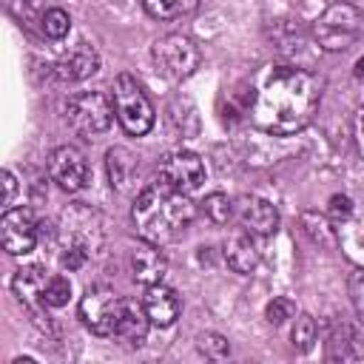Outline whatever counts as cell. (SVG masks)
<instances>
[{
  "label": "cell",
  "instance_id": "cell-6",
  "mask_svg": "<svg viewBox=\"0 0 364 364\" xmlns=\"http://www.w3.org/2000/svg\"><path fill=\"white\" fill-rule=\"evenodd\" d=\"M151 57H154V65L162 77L168 80H185L196 71L202 54L196 48V43L185 34H165L154 43L151 48Z\"/></svg>",
  "mask_w": 364,
  "mask_h": 364
},
{
  "label": "cell",
  "instance_id": "cell-21",
  "mask_svg": "<svg viewBox=\"0 0 364 364\" xmlns=\"http://www.w3.org/2000/svg\"><path fill=\"white\" fill-rule=\"evenodd\" d=\"M199 6V0H142V9L154 20H176L191 14Z\"/></svg>",
  "mask_w": 364,
  "mask_h": 364
},
{
  "label": "cell",
  "instance_id": "cell-19",
  "mask_svg": "<svg viewBox=\"0 0 364 364\" xmlns=\"http://www.w3.org/2000/svg\"><path fill=\"white\" fill-rule=\"evenodd\" d=\"M105 165H108V179H111V185L119 188V191H125V188L134 182V176L139 173L136 156H134L128 148H122V145H117V148H111V151L105 154Z\"/></svg>",
  "mask_w": 364,
  "mask_h": 364
},
{
  "label": "cell",
  "instance_id": "cell-13",
  "mask_svg": "<svg viewBox=\"0 0 364 364\" xmlns=\"http://www.w3.org/2000/svg\"><path fill=\"white\" fill-rule=\"evenodd\" d=\"M142 307L154 327H171L182 313V299L173 287L159 282V284H148V290L142 296Z\"/></svg>",
  "mask_w": 364,
  "mask_h": 364
},
{
  "label": "cell",
  "instance_id": "cell-15",
  "mask_svg": "<svg viewBox=\"0 0 364 364\" xmlns=\"http://www.w3.org/2000/svg\"><path fill=\"white\" fill-rule=\"evenodd\" d=\"M327 361H358L364 358V330L358 324L341 321L330 330L327 347H324Z\"/></svg>",
  "mask_w": 364,
  "mask_h": 364
},
{
  "label": "cell",
  "instance_id": "cell-31",
  "mask_svg": "<svg viewBox=\"0 0 364 364\" xmlns=\"http://www.w3.org/2000/svg\"><path fill=\"white\" fill-rule=\"evenodd\" d=\"M3 185H6V196H3V208L9 210L14 205V193H17V179L11 171H3Z\"/></svg>",
  "mask_w": 364,
  "mask_h": 364
},
{
  "label": "cell",
  "instance_id": "cell-24",
  "mask_svg": "<svg viewBox=\"0 0 364 364\" xmlns=\"http://www.w3.org/2000/svg\"><path fill=\"white\" fill-rule=\"evenodd\" d=\"M68 28H71L68 11H63V9H48V11L43 14V34H46V37L63 40V37L68 34Z\"/></svg>",
  "mask_w": 364,
  "mask_h": 364
},
{
  "label": "cell",
  "instance_id": "cell-3",
  "mask_svg": "<svg viewBox=\"0 0 364 364\" xmlns=\"http://www.w3.org/2000/svg\"><path fill=\"white\" fill-rule=\"evenodd\" d=\"M364 34V14L353 3H330L313 20V40L324 51H347Z\"/></svg>",
  "mask_w": 364,
  "mask_h": 364
},
{
  "label": "cell",
  "instance_id": "cell-23",
  "mask_svg": "<svg viewBox=\"0 0 364 364\" xmlns=\"http://www.w3.org/2000/svg\"><path fill=\"white\" fill-rule=\"evenodd\" d=\"M202 213L213 222V225H228L233 216V202L225 193H208L202 202Z\"/></svg>",
  "mask_w": 364,
  "mask_h": 364
},
{
  "label": "cell",
  "instance_id": "cell-16",
  "mask_svg": "<svg viewBox=\"0 0 364 364\" xmlns=\"http://www.w3.org/2000/svg\"><path fill=\"white\" fill-rule=\"evenodd\" d=\"M131 273H134V282L139 284H159L168 273V259L165 253L159 250V245L154 242H139L134 250H131Z\"/></svg>",
  "mask_w": 364,
  "mask_h": 364
},
{
  "label": "cell",
  "instance_id": "cell-7",
  "mask_svg": "<svg viewBox=\"0 0 364 364\" xmlns=\"http://www.w3.org/2000/svg\"><path fill=\"white\" fill-rule=\"evenodd\" d=\"M122 310H125V299L111 287H94L80 301V318L97 336H114Z\"/></svg>",
  "mask_w": 364,
  "mask_h": 364
},
{
  "label": "cell",
  "instance_id": "cell-10",
  "mask_svg": "<svg viewBox=\"0 0 364 364\" xmlns=\"http://www.w3.org/2000/svg\"><path fill=\"white\" fill-rule=\"evenodd\" d=\"M159 179L182 193H193L205 182V162L193 151H173L159 162Z\"/></svg>",
  "mask_w": 364,
  "mask_h": 364
},
{
  "label": "cell",
  "instance_id": "cell-14",
  "mask_svg": "<svg viewBox=\"0 0 364 364\" xmlns=\"http://www.w3.org/2000/svg\"><path fill=\"white\" fill-rule=\"evenodd\" d=\"M259 236H253L250 230H233L228 239H225V262L233 273H253L262 262V250H259Z\"/></svg>",
  "mask_w": 364,
  "mask_h": 364
},
{
  "label": "cell",
  "instance_id": "cell-12",
  "mask_svg": "<svg viewBox=\"0 0 364 364\" xmlns=\"http://www.w3.org/2000/svg\"><path fill=\"white\" fill-rule=\"evenodd\" d=\"M236 216L245 230L253 236H273L279 230V210L273 202L262 196H242L236 205Z\"/></svg>",
  "mask_w": 364,
  "mask_h": 364
},
{
  "label": "cell",
  "instance_id": "cell-28",
  "mask_svg": "<svg viewBox=\"0 0 364 364\" xmlns=\"http://www.w3.org/2000/svg\"><path fill=\"white\" fill-rule=\"evenodd\" d=\"M350 301H353L358 318L364 321V270H355L350 276Z\"/></svg>",
  "mask_w": 364,
  "mask_h": 364
},
{
  "label": "cell",
  "instance_id": "cell-30",
  "mask_svg": "<svg viewBox=\"0 0 364 364\" xmlns=\"http://www.w3.org/2000/svg\"><path fill=\"white\" fill-rule=\"evenodd\" d=\"M350 213H353V199H350V196H344V193L330 196V216H333L336 222L350 219Z\"/></svg>",
  "mask_w": 364,
  "mask_h": 364
},
{
  "label": "cell",
  "instance_id": "cell-33",
  "mask_svg": "<svg viewBox=\"0 0 364 364\" xmlns=\"http://www.w3.org/2000/svg\"><path fill=\"white\" fill-rule=\"evenodd\" d=\"M355 77H358V80H364V57L355 63Z\"/></svg>",
  "mask_w": 364,
  "mask_h": 364
},
{
  "label": "cell",
  "instance_id": "cell-8",
  "mask_svg": "<svg viewBox=\"0 0 364 364\" xmlns=\"http://www.w3.org/2000/svg\"><path fill=\"white\" fill-rule=\"evenodd\" d=\"M37 236H40V225L34 222L31 210L26 208H9L0 219V242H3V250L11 253V256H26L34 250L37 245Z\"/></svg>",
  "mask_w": 364,
  "mask_h": 364
},
{
  "label": "cell",
  "instance_id": "cell-9",
  "mask_svg": "<svg viewBox=\"0 0 364 364\" xmlns=\"http://www.w3.org/2000/svg\"><path fill=\"white\" fill-rule=\"evenodd\" d=\"M48 176L51 182H57V188L68 191V193H77L85 188L88 182V162H85V154L74 145H60L51 151L48 156Z\"/></svg>",
  "mask_w": 364,
  "mask_h": 364
},
{
  "label": "cell",
  "instance_id": "cell-1",
  "mask_svg": "<svg viewBox=\"0 0 364 364\" xmlns=\"http://www.w3.org/2000/svg\"><path fill=\"white\" fill-rule=\"evenodd\" d=\"M321 77L299 65H273L253 100V122L264 134L290 136L307 128L321 102Z\"/></svg>",
  "mask_w": 364,
  "mask_h": 364
},
{
  "label": "cell",
  "instance_id": "cell-25",
  "mask_svg": "<svg viewBox=\"0 0 364 364\" xmlns=\"http://www.w3.org/2000/svg\"><path fill=\"white\" fill-rule=\"evenodd\" d=\"M43 299H46L48 307H63V304H68V299H71V282H68L65 276H48Z\"/></svg>",
  "mask_w": 364,
  "mask_h": 364
},
{
  "label": "cell",
  "instance_id": "cell-18",
  "mask_svg": "<svg viewBox=\"0 0 364 364\" xmlns=\"http://www.w3.org/2000/svg\"><path fill=\"white\" fill-rule=\"evenodd\" d=\"M148 327H151V318H148L145 307L125 299V310H122V318H119V327H117L114 338H119L128 347H139L148 336Z\"/></svg>",
  "mask_w": 364,
  "mask_h": 364
},
{
  "label": "cell",
  "instance_id": "cell-5",
  "mask_svg": "<svg viewBox=\"0 0 364 364\" xmlns=\"http://www.w3.org/2000/svg\"><path fill=\"white\" fill-rule=\"evenodd\" d=\"M114 100H108L102 91H80L65 105L68 125L85 139L105 134L114 122Z\"/></svg>",
  "mask_w": 364,
  "mask_h": 364
},
{
  "label": "cell",
  "instance_id": "cell-4",
  "mask_svg": "<svg viewBox=\"0 0 364 364\" xmlns=\"http://www.w3.org/2000/svg\"><path fill=\"white\" fill-rule=\"evenodd\" d=\"M114 111H117V119L122 125L125 134L131 136H145L151 128H154V105L148 100V94L142 91V85L131 77V74H119L114 80Z\"/></svg>",
  "mask_w": 364,
  "mask_h": 364
},
{
  "label": "cell",
  "instance_id": "cell-22",
  "mask_svg": "<svg viewBox=\"0 0 364 364\" xmlns=\"http://www.w3.org/2000/svg\"><path fill=\"white\" fill-rule=\"evenodd\" d=\"M316 333H318L316 318H313L310 313H299L296 321H293V330H290V341H293L296 350L307 353V350L313 347V341H316Z\"/></svg>",
  "mask_w": 364,
  "mask_h": 364
},
{
  "label": "cell",
  "instance_id": "cell-29",
  "mask_svg": "<svg viewBox=\"0 0 364 364\" xmlns=\"http://www.w3.org/2000/svg\"><path fill=\"white\" fill-rule=\"evenodd\" d=\"M85 259H88V250L82 247V245H65V250H63V267H68V270H80L82 264H85Z\"/></svg>",
  "mask_w": 364,
  "mask_h": 364
},
{
  "label": "cell",
  "instance_id": "cell-26",
  "mask_svg": "<svg viewBox=\"0 0 364 364\" xmlns=\"http://www.w3.org/2000/svg\"><path fill=\"white\" fill-rule=\"evenodd\" d=\"M196 347H199V353H202L205 358H213V361L230 355V344H228V338L219 336V333H202L199 341H196Z\"/></svg>",
  "mask_w": 364,
  "mask_h": 364
},
{
  "label": "cell",
  "instance_id": "cell-2",
  "mask_svg": "<svg viewBox=\"0 0 364 364\" xmlns=\"http://www.w3.org/2000/svg\"><path fill=\"white\" fill-rule=\"evenodd\" d=\"M193 216H196V205L191 202V196L171 188L162 179L148 182L136 193L134 208H131V219H134L136 233L145 242H154L159 247L179 239L182 230L193 222Z\"/></svg>",
  "mask_w": 364,
  "mask_h": 364
},
{
  "label": "cell",
  "instance_id": "cell-17",
  "mask_svg": "<svg viewBox=\"0 0 364 364\" xmlns=\"http://www.w3.org/2000/svg\"><path fill=\"white\" fill-rule=\"evenodd\" d=\"M100 68V54L94 51V46L88 43H77L71 51H65L60 57V63L54 65L57 77L65 80V82H80L85 77H91L94 71Z\"/></svg>",
  "mask_w": 364,
  "mask_h": 364
},
{
  "label": "cell",
  "instance_id": "cell-11",
  "mask_svg": "<svg viewBox=\"0 0 364 364\" xmlns=\"http://www.w3.org/2000/svg\"><path fill=\"white\" fill-rule=\"evenodd\" d=\"M46 282H48V276H46V270L37 267V264L20 267V270L14 273V279H11V293H14L17 301L34 316V321H40V324H43V307H48L46 299H43Z\"/></svg>",
  "mask_w": 364,
  "mask_h": 364
},
{
  "label": "cell",
  "instance_id": "cell-32",
  "mask_svg": "<svg viewBox=\"0 0 364 364\" xmlns=\"http://www.w3.org/2000/svg\"><path fill=\"white\" fill-rule=\"evenodd\" d=\"M355 142H358V154L364 156V111L355 119Z\"/></svg>",
  "mask_w": 364,
  "mask_h": 364
},
{
  "label": "cell",
  "instance_id": "cell-20",
  "mask_svg": "<svg viewBox=\"0 0 364 364\" xmlns=\"http://www.w3.org/2000/svg\"><path fill=\"white\" fill-rule=\"evenodd\" d=\"M301 228H304V233H307L316 245H321V247H336V245H338V233H336L333 222H330L324 213H318V210H304V213H301Z\"/></svg>",
  "mask_w": 364,
  "mask_h": 364
},
{
  "label": "cell",
  "instance_id": "cell-27",
  "mask_svg": "<svg viewBox=\"0 0 364 364\" xmlns=\"http://www.w3.org/2000/svg\"><path fill=\"white\" fill-rule=\"evenodd\" d=\"M293 313H296V304H293L287 296H276V299L267 301V307H264V318H267L273 327H279V324H284L287 318H293Z\"/></svg>",
  "mask_w": 364,
  "mask_h": 364
}]
</instances>
